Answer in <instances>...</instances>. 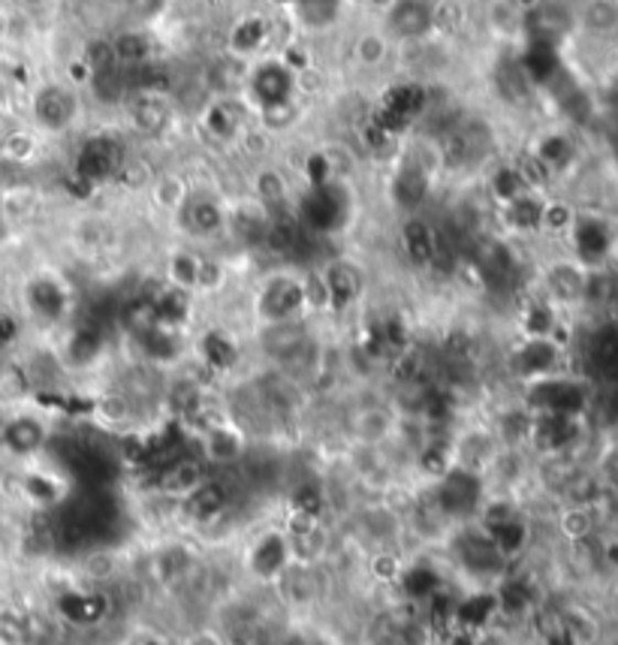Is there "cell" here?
Masks as SVG:
<instances>
[{"label":"cell","mask_w":618,"mask_h":645,"mask_svg":"<svg viewBox=\"0 0 618 645\" xmlns=\"http://www.w3.org/2000/svg\"><path fill=\"white\" fill-rule=\"evenodd\" d=\"M612 160H616V166H618V127H616V137H612Z\"/></svg>","instance_id":"obj_8"},{"label":"cell","mask_w":618,"mask_h":645,"mask_svg":"<svg viewBox=\"0 0 618 645\" xmlns=\"http://www.w3.org/2000/svg\"><path fill=\"white\" fill-rule=\"evenodd\" d=\"M604 109H607L618 125V69H612L604 82Z\"/></svg>","instance_id":"obj_7"},{"label":"cell","mask_w":618,"mask_h":645,"mask_svg":"<svg viewBox=\"0 0 618 645\" xmlns=\"http://www.w3.org/2000/svg\"><path fill=\"white\" fill-rule=\"evenodd\" d=\"M573 24L595 40H612L618 36V0H583Z\"/></svg>","instance_id":"obj_4"},{"label":"cell","mask_w":618,"mask_h":645,"mask_svg":"<svg viewBox=\"0 0 618 645\" xmlns=\"http://www.w3.org/2000/svg\"><path fill=\"white\" fill-rule=\"evenodd\" d=\"M597 603H600V610L607 615L612 634H618V577L604 582V589L597 591Z\"/></svg>","instance_id":"obj_6"},{"label":"cell","mask_w":618,"mask_h":645,"mask_svg":"<svg viewBox=\"0 0 618 645\" xmlns=\"http://www.w3.org/2000/svg\"><path fill=\"white\" fill-rule=\"evenodd\" d=\"M567 241H571L573 260L579 262L588 272H597L604 266H612V250L618 245L616 224L595 212H573L571 227H567Z\"/></svg>","instance_id":"obj_2"},{"label":"cell","mask_w":618,"mask_h":645,"mask_svg":"<svg viewBox=\"0 0 618 645\" xmlns=\"http://www.w3.org/2000/svg\"><path fill=\"white\" fill-rule=\"evenodd\" d=\"M392 52H395V43L380 28L362 31L354 40V64L366 73H378L387 67L392 61Z\"/></svg>","instance_id":"obj_5"},{"label":"cell","mask_w":618,"mask_h":645,"mask_svg":"<svg viewBox=\"0 0 618 645\" xmlns=\"http://www.w3.org/2000/svg\"><path fill=\"white\" fill-rule=\"evenodd\" d=\"M24 106V121L52 146L85 133V121L91 112L88 94H82L69 79L36 82Z\"/></svg>","instance_id":"obj_1"},{"label":"cell","mask_w":618,"mask_h":645,"mask_svg":"<svg viewBox=\"0 0 618 645\" xmlns=\"http://www.w3.org/2000/svg\"><path fill=\"white\" fill-rule=\"evenodd\" d=\"M435 24L437 10L432 0H392L380 31L390 36L395 49H401L420 43V40H429L435 34Z\"/></svg>","instance_id":"obj_3"}]
</instances>
